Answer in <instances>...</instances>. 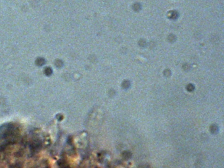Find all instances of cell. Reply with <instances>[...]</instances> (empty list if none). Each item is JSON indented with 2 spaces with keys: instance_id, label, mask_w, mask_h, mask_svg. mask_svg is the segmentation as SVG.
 Wrapping results in <instances>:
<instances>
[{
  "instance_id": "1",
  "label": "cell",
  "mask_w": 224,
  "mask_h": 168,
  "mask_svg": "<svg viewBox=\"0 0 224 168\" xmlns=\"http://www.w3.org/2000/svg\"><path fill=\"white\" fill-rule=\"evenodd\" d=\"M131 156H132V154H131V153L129 152H124V153H123L124 158H125V159L130 158Z\"/></svg>"
}]
</instances>
